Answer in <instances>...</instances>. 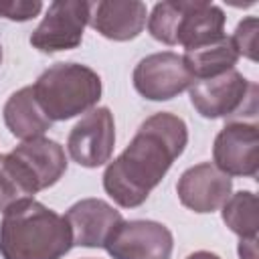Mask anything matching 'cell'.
I'll use <instances>...</instances> for the list:
<instances>
[{"mask_svg": "<svg viewBox=\"0 0 259 259\" xmlns=\"http://www.w3.org/2000/svg\"><path fill=\"white\" fill-rule=\"evenodd\" d=\"M34 99L51 121L91 111L101 99V77L87 65L55 63L32 85Z\"/></svg>", "mask_w": 259, "mask_h": 259, "instance_id": "277c9868", "label": "cell"}, {"mask_svg": "<svg viewBox=\"0 0 259 259\" xmlns=\"http://www.w3.org/2000/svg\"><path fill=\"white\" fill-rule=\"evenodd\" d=\"M65 219L73 233V245L91 249L103 247L109 233L123 221L121 212L101 198H83L75 202Z\"/></svg>", "mask_w": 259, "mask_h": 259, "instance_id": "7c38bea8", "label": "cell"}, {"mask_svg": "<svg viewBox=\"0 0 259 259\" xmlns=\"http://www.w3.org/2000/svg\"><path fill=\"white\" fill-rule=\"evenodd\" d=\"M212 162L227 176L253 178L259 172L257 123L229 121L214 138Z\"/></svg>", "mask_w": 259, "mask_h": 259, "instance_id": "30bf717a", "label": "cell"}, {"mask_svg": "<svg viewBox=\"0 0 259 259\" xmlns=\"http://www.w3.org/2000/svg\"><path fill=\"white\" fill-rule=\"evenodd\" d=\"M91 4L85 0L51 2L40 24L30 34V45L47 55L77 49L83 40V30L89 24Z\"/></svg>", "mask_w": 259, "mask_h": 259, "instance_id": "8992f818", "label": "cell"}, {"mask_svg": "<svg viewBox=\"0 0 259 259\" xmlns=\"http://www.w3.org/2000/svg\"><path fill=\"white\" fill-rule=\"evenodd\" d=\"M192 107L206 119L255 115L257 111V85L231 69L223 75L192 81L188 87Z\"/></svg>", "mask_w": 259, "mask_h": 259, "instance_id": "5b68a950", "label": "cell"}, {"mask_svg": "<svg viewBox=\"0 0 259 259\" xmlns=\"http://www.w3.org/2000/svg\"><path fill=\"white\" fill-rule=\"evenodd\" d=\"M182 61L190 77L194 81H202L235 69L239 61V53L235 51L231 36H223L217 42H210L192 51H184Z\"/></svg>", "mask_w": 259, "mask_h": 259, "instance_id": "2e32d148", "label": "cell"}, {"mask_svg": "<svg viewBox=\"0 0 259 259\" xmlns=\"http://www.w3.org/2000/svg\"><path fill=\"white\" fill-rule=\"evenodd\" d=\"M42 10V2L38 0H0V16L16 22H24L34 18Z\"/></svg>", "mask_w": 259, "mask_h": 259, "instance_id": "ffe728a7", "label": "cell"}, {"mask_svg": "<svg viewBox=\"0 0 259 259\" xmlns=\"http://www.w3.org/2000/svg\"><path fill=\"white\" fill-rule=\"evenodd\" d=\"M103 249L111 259H170L174 237L166 225L156 221H121Z\"/></svg>", "mask_w": 259, "mask_h": 259, "instance_id": "52a82bcc", "label": "cell"}, {"mask_svg": "<svg viewBox=\"0 0 259 259\" xmlns=\"http://www.w3.org/2000/svg\"><path fill=\"white\" fill-rule=\"evenodd\" d=\"M223 208L225 225L241 239H257L259 231V202L251 190H239L227 198Z\"/></svg>", "mask_w": 259, "mask_h": 259, "instance_id": "ac0fdd59", "label": "cell"}, {"mask_svg": "<svg viewBox=\"0 0 259 259\" xmlns=\"http://www.w3.org/2000/svg\"><path fill=\"white\" fill-rule=\"evenodd\" d=\"M225 20L223 8L212 2H158L148 16V30L164 45H182L184 51H192L223 38Z\"/></svg>", "mask_w": 259, "mask_h": 259, "instance_id": "3957f363", "label": "cell"}, {"mask_svg": "<svg viewBox=\"0 0 259 259\" xmlns=\"http://www.w3.org/2000/svg\"><path fill=\"white\" fill-rule=\"evenodd\" d=\"M2 214V259H61L73 247L67 219L34 198L18 202Z\"/></svg>", "mask_w": 259, "mask_h": 259, "instance_id": "7a4b0ae2", "label": "cell"}, {"mask_svg": "<svg viewBox=\"0 0 259 259\" xmlns=\"http://www.w3.org/2000/svg\"><path fill=\"white\" fill-rule=\"evenodd\" d=\"M38 190V182L18 158L12 154L0 156V212H6L18 202L30 200Z\"/></svg>", "mask_w": 259, "mask_h": 259, "instance_id": "e0dca14e", "label": "cell"}, {"mask_svg": "<svg viewBox=\"0 0 259 259\" xmlns=\"http://www.w3.org/2000/svg\"><path fill=\"white\" fill-rule=\"evenodd\" d=\"M186 144L188 127L182 117L170 111L150 115L130 146L107 164L103 172L105 192L123 208L144 204L174 160L182 156Z\"/></svg>", "mask_w": 259, "mask_h": 259, "instance_id": "6da1fadb", "label": "cell"}, {"mask_svg": "<svg viewBox=\"0 0 259 259\" xmlns=\"http://www.w3.org/2000/svg\"><path fill=\"white\" fill-rule=\"evenodd\" d=\"M148 10L146 4L140 0L130 2H115V0H101L91 4L89 24L109 40H132L136 38L146 26Z\"/></svg>", "mask_w": 259, "mask_h": 259, "instance_id": "4fadbf2b", "label": "cell"}, {"mask_svg": "<svg viewBox=\"0 0 259 259\" xmlns=\"http://www.w3.org/2000/svg\"><path fill=\"white\" fill-rule=\"evenodd\" d=\"M0 65H2V47H0Z\"/></svg>", "mask_w": 259, "mask_h": 259, "instance_id": "603a6c76", "label": "cell"}, {"mask_svg": "<svg viewBox=\"0 0 259 259\" xmlns=\"http://www.w3.org/2000/svg\"><path fill=\"white\" fill-rule=\"evenodd\" d=\"M2 113H4V123L10 130V134L22 142L40 138L53 123L38 107L34 93H32V85L22 87L16 93H12L8 101L4 103Z\"/></svg>", "mask_w": 259, "mask_h": 259, "instance_id": "9a60e30c", "label": "cell"}, {"mask_svg": "<svg viewBox=\"0 0 259 259\" xmlns=\"http://www.w3.org/2000/svg\"><path fill=\"white\" fill-rule=\"evenodd\" d=\"M257 34H259V20L255 16H247L237 24L231 42L239 53V57L243 55L249 61H257Z\"/></svg>", "mask_w": 259, "mask_h": 259, "instance_id": "d6986e66", "label": "cell"}, {"mask_svg": "<svg viewBox=\"0 0 259 259\" xmlns=\"http://www.w3.org/2000/svg\"><path fill=\"white\" fill-rule=\"evenodd\" d=\"M10 154L18 158L30 170L40 190L57 184L61 176L67 172V156H65L63 146L42 136L22 142Z\"/></svg>", "mask_w": 259, "mask_h": 259, "instance_id": "5bb4252c", "label": "cell"}, {"mask_svg": "<svg viewBox=\"0 0 259 259\" xmlns=\"http://www.w3.org/2000/svg\"><path fill=\"white\" fill-rule=\"evenodd\" d=\"M192 81L182 55L172 51L148 55L134 69V87L150 101H168L186 91Z\"/></svg>", "mask_w": 259, "mask_h": 259, "instance_id": "ba28073f", "label": "cell"}, {"mask_svg": "<svg viewBox=\"0 0 259 259\" xmlns=\"http://www.w3.org/2000/svg\"><path fill=\"white\" fill-rule=\"evenodd\" d=\"M231 190H233L231 176L223 174L210 162L190 166L188 170L182 172L176 184L180 202L198 214L219 210L231 196Z\"/></svg>", "mask_w": 259, "mask_h": 259, "instance_id": "8fae6325", "label": "cell"}, {"mask_svg": "<svg viewBox=\"0 0 259 259\" xmlns=\"http://www.w3.org/2000/svg\"><path fill=\"white\" fill-rule=\"evenodd\" d=\"M115 146L113 113L107 107H95L85 113L69 132V156L85 168H97L109 162Z\"/></svg>", "mask_w": 259, "mask_h": 259, "instance_id": "9c48e42d", "label": "cell"}, {"mask_svg": "<svg viewBox=\"0 0 259 259\" xmlns=\"http://www.w3.org/2000/svg\"><path fill=\"white\" fill-rule=\"evenodd\" d=\"M239 257L241 259H257V239H241L239 241Z\"/></svg>", "mask_w": 259, "mask_h": 259, "instance_id": "44dd1931", "label": "cell"}, {"mask_svg": "<svg viewBox=\"0 0 259 259\" xmlns=\"http://www.w3.org/2000/svg\"><path fill=\"white\" fill-rule=\"evenodd\" d=\"M186 259H221V257L210 251H196V253H190Z\"/></svg>", "mask_w": 259, "mask_h": 259, "instance_id": "7402d4cb", "label": "cell"}]
</instances>
